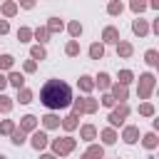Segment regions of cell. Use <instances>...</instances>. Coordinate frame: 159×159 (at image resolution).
<instances>
[{"label":"cell","instance_id":"1","mask_svg":"<svg viewBox=\"0 0 159 159\" xmlns=\"http://www.w3.org/2000/svg\"><path fill=\"white\" fill-rule=\"evenodd\" d=\"M40 102L47 107V109H60V107H67L72 102V92H70V84L60 82V80H50L42 89H40Z\"/></svg>","mask_w":159,"mask_h":159},{"label":"cell","instance_id":"2","mask_svg":"<svg viewBox=\"0 0 159 159\" xmlns=\"http://www.w3.org/2000/svg\"><path fill=\"white\" fill-rule=\"evenodd\" d=\"M52 149H55V154H70V152L75 149V139H72V137L55 139V142H52Z\"/></svg>","mask_w":159,"mask_h":159},{"label":"cell","instance_id":"3","mask_svg":"<svg viewBox=\"0 0 159 159\" xmlns=\"http://www.w3.org/2000/svg\"><path fill=\"white\" fill-rule=\"evenodd\" d=\"M152 89H154V77H152V75H142V77H139V97L147 99V97L152 94Z\"/></svg>","mask_w":159,"mask_h":159},{"label":"cell","instance_id":"4","mask_svg":"<svg viewBox=\"0 0 159 159\" xmlns=\"http://www.w3.org/2000/svg\"><path fill=\"white\" fill-rule=\"evenodd\" d=\"M97 109V102L94 99H89V97H84V99H75V114H82V112H94Z\"/></svg>","mask_w":159,"mask_h":159},{"label":"cell","instance_id":"5","mask_svg":"<svg viewBox=\"0 0 159 159\" xmlns=\"http://www.w3.org/2000/svg\"><path fill=\"white\" fill-rule=\"evenodd\" d=\"M127 114H129V107H127V104H119V107L109 114V122L117 127V124H122V122H124V117H127Z\"/></svg>","mask_w":159,"mask_h":159},{"label":"cell","instance_id":"6","mask_svg":"<svg viewBox=\"0 0 159 159\" xmlns=\"http://www.w3.org/2000/svg\"><path fill=\"white\" fill-rule=\"evenodd\" d=\"M32 147L35 149H45L47 147V134L45 132H35L32 134Z\"/></svg>","mask_w":159,"mask_h":159},{"label":"cell","instance_id":"7","mask_svg":"<svg viewBox=\"0 0 159 159\" xmlns=\"http://www.w3.org/2000/svg\"><path fill=\"white\" fill-rule=\"evenodd\" d=\"M35 124H37V119H35L32 114H27V117H22V122H20V132H30V129H35Z\"/></svg>","mask_w":159,"mask_h":159},{"label":"cell","instance_id":"8","mask_svg":"<svg viewBox=\"0 0 159 159\" xmlns=\"http://www.w3.org/2000/svg\"><path fill=\"white\" fill-rule=\"evenodd\" d=\"M112 99H122V104H124V99H127V87L114 84V87H112Z\"/></svg>","mask_w":159,"mask_h":159},{"label":"cell","instance_id":"9","mask_svg":"<svg viewBox=\"0 0 159 159\" xmlns=\"http://www.w3.org/2000/svg\"><path fill=\"white\" fill-rule=\"evenodd\" d=\"M137 137H139V129H137V127H127V129H124V142H127V144H134Z\"/></svg>","mask_w":159,"mask_h":159},{"label":"cell","instance_id":"10","mask_svg":"<svg viewBox=\"0 0 159 159\" xmlns=\"http://www.w3.org/2000/svg\"><path fill=\"white\" fill-rule=\"evenodd\" d=\"M102 37H104V42H119V32H117V27H107Z\"/></svg>","mask_w":159,"mask_h":159},{"label":"cell","instance_id":"11","mask_svg":"<svg viewBox=\"0 0 159 159\" xmlns=\"http://www.w3.org/2000/svg\"><path fill=\"white\" fill-rule=\"evenodd\" d=\"M102 157H104L102 147H89V149L84 152V159H102Z\"/></svg>","mask_w":159,"mask_h":159},{"label":"cell","instance_id":"12","mask_svg":"<svg viewBox=\"0 0 159 159\" xmlns=\"http://www.w3.org/2000/svg\"><path fill=\"white\" fill-rule=\"evenodd\" d=\"M62 30V20L60 17H50V22H47V32H60Z\"/></svg>","mask_w":159,"mask_h":159},{"label":"cell","instance_id":"13","mask_svg":"<svg viewBox=\"0 0 159 159\" xmlns=\"http://www.w3.org/2000/svg\"><path fill=\"white\" fill-rule=\"evenodd\" d=\"M132 30H134L137 35H147V32H149V27H147V22H144V20H134Z\"/></svg>","mask_w":159,"mask_h":159},{"label":"cell","instance_id":"14","mask_svg":"<svg viewBox=\"0 0 159 159\" xmlns=\"http://www.w3.org/2000/svg\"><path fill=\"white\" fill-rule=\"evenodd\" d=\"M30 55H32V60H45V57H47V52H45L42 45H35V47L30 50Z\"/></svg>","mask_w":159,"mask_h":159},{"label":"cell","instance_id":"15","mask_svg":"<svg viewBox=\"0 0 159 159\" xmlns=\"http://www.w3.org/2000/svg\"><path fill=\"white\" fill-rule=\"evenodd\" d=\"M7 82H10V84H15L17 89H22V82H25V80H22V75H20V72H10Z\"/></svg>","mask_w":159,"mask_h":159},{"label":"cell","instance_id":"16","mask_svg":"<svg viewBox=\"0 0 159 159\" xmlns=\"http://www.w3.org/2000/svg\"><path fill=\"white\" fill-rule=\"evenodd\" d=\"M42 122H45V127H47V129H55V127H60V117H55V114H47V117H42Z\"/></svg>","mask_w":159,"mask_h":159},{"label":"cell","instance_id":"17","mask_svg":"<svg viewBox=\"0 0 159 159\" xmlns=\"http://www.w3.org/2000/svg\"><path fill=\"white\" fill-rule=\"evenodd\" d=\"M102 55H104V47H102V45H97V42H94V45H92V47H89V57H92V60H99V57H102Z\"/></svg>","mask_w":159,"mask_h":159},{"label":"cell","instance_id":"18","mask_svg":"<svg viewBox=\"0 0 159 159\" xmlns=\"http://www.w3.org/2000/svg\"><path fill=\"white\" fill-rule=\"evenodd\" d=\"M94 87V82H92V77H87V75H82L80 77V89H84V92H89Z\"/></svg>","mask_w":159,"mask_h":159},{"label":"cell","instance_id":"19","mask_svg":"<svg viewBox=\"0 0 159 159\" xmlns=\"http://www.w3.org/2000/svg\"><path fill=\"white\" fill-rule=\"evenodd\" d=\"M62 127H65L67 132H70V129H75V127H77V114L72 112L70 117H65V122H62Z\"/></svg>","mask_w":159,"mask_h":159},{"label":"cell","instance_id":"20","mask_svg":"<svg viewBox=\"0 0 159 159\" xmlns=\"http://www.w3.org/2000/svg\"><path fill=\"white\" fill-rule=\"evenodd\" d=\"M80 134H82V139H94V134H97V129H94L92 124H84Z\"/></svg>","mask_w":159,"mask_h":159},{"label":"cell","instance_id":"21","mask_svg":"<svg viewBox=\"0 0 159 159\" xmlns=\"http://www.w3.org/2000/svg\"><path fill=\"white\" fill-rule=\"evenodd\" d=\"M117 52H119L122 57H129V55H132V45H129V42H119V45H117Z\"/></svg>","mask_w":159,"mask_h":159},{"label":"cell","instance_id":"22","mask_svg":"<svg viewBox=\"0 0 159 159\" xmlns=\"http://www.w3.org/2000/svg\"><path fill=\"white\" fill-rule=\"evenodd\" d=\"M102 139H104V144H114V142H117L114 129H104V132H102Z\"/></svg>","mask_w":159,"mask_h":159},{"label":"cell","instance_id":"23","mask_svg":"<svg viewBox=\"0 0 159 159\" xmlns=\"http://www.w3.org/2000/svg\"><path fill=\"white\" fill-rule=\"evenodd\" d=\"M30 37H32V30H27V27H20V30H17V40H20V42H27Z\"/></svg>","mask_w":159,"mask_h":159},{"label":"cell","instance_id":"24","mask_svg":"<svg viewBox=\"0 0 159 159\" xmlns=\"http://www.w3.org/2000/svg\"><path fill=\"white\" fill-rule=\"evenodd\" d=\"M144 147H147V149H154V147H157V134H154V132H149V134L144 137Z\"/></svg>","mask_w":159,"mask_h":159},{"label":"cell","instance_id":"25","mask_svg":"<svg viewBox=\"0 0 159 159\" xmlns=\"http://www.w3.org/2000/svg\"><path fill=\"white\" fill-rule=\"evenodd\" d=\"M10 109H12V102H10V97L0 94V112H10Z\"/></svg>","mask_w":159,"mask_h":159},{"label":"cell","instance_id":"26","mask_svg":"<svg viewBox=\"0 0 159 159\" xmlns=\"http://www.w3.org/2000/svg\"><path fill=\"white\" fill-rule=\"evenodd\" d=\"M35 37H37L40 42H47V37H50V32H47V27H37V30H35Z\"/></svg>","mask_w":159,"mask_h":159},{"label":"cell","instance_id":"27","mask_svg":"<svg viewBox=\"0 0 159 159\" xmlns=\"http://www.w3.org/2000/svg\"><path fill=\"white\" fill-rule=\"evenodd\" d=\"M20 102H22V104H27V102H32V92H30L27 87H22V89H20Z\"/></svg>","mask_w":159,"mask_h":159},{"label":"cell","instance_id":"28","mask_svg":"<svg viewBox=\"0 0 159 159\" xmlns=\"http://www.w3.org/2000/svg\"><path fill=\"white\" fill-rule=\"evenodd\" d=\"M12 62H15V60H12L10 55H2V57H0V70H10Z\"/></svg>","mask_w":159,"mask_h":159},{"label":"cell","instance_id":"29","mask_svg":"<svg viewBox=\"0 0 159 159\" xmlns=\"http://www.w3.org/2000/svg\"><path fill=\"white\" fill-rule=\"evenodd\" d=\"M67 30H70V35H75V37H77V35H82V25H80V22H70V25H67Z\"/></svg>","mask_w":159,"mask_h":159},{"label":"cell","instance_id":"30","mask_svg":"<svg viewBox=\"0 0 159 159\" xmlns=\"http://www.w3.org/2000/svg\"><path fill=\"white\" fill-rule=\"evenodd\" d=\"M119 82H122V87L129 84V82H132V72H129V70H122V72H119Z\"/></svg>","mask_w":159,"mask_h":159},{"label":"cell","instance_id":"31","mask_svg":"<svg viewBox=\"0 0 159 159\" xmlns=\"http://www.w3.org/2000/svg\"><path fill=\"white\" fill-rule=\"evenodd\" d=\"M0 132H2V134H12V132H15V127H12V122H10V119H5V122L0 124Z\"/></svg>","mask_w":159,"mask_h":159},{"label":"cell","instance_id":"32","mask_svg":"<svg viewBox=\"0 0 159 159\" xmlns=\"http://www.w3.org/2000/svg\"><path fill=\"white\" fill-rule=\"evenodd\" d=\"M2 12H5V15H15V12H17V5H15V2H5V5H2Z\"/></svg>","mask_w":159,"mask_h":159},{"label":"cell","instance_id":"33","mask_svg":"<svg viewBox=\"0 0 159 159\" xmlns=\"http://www.w3.org/2000/svg\"><path fill=\"white\" fill-rule=\"evenodd\" d=\"M147 62H149V65H157V62H159V52H157V50H149V52H147Z\"/></svg>","mask_w":159,"mask_h":159},{"label":"cell","instance_id":"34","mask_svg":"<svg viewBox=\"0 0 159 159\" xmlns=\"http://www.w3.org/2000/svg\"><path fill=\"white\" fill-rule=\"evenodd\" d=\"M139 112H142V114H144V117H152V114H154V107H152V104H149V102H144V104H142V107H139Z\"/></svg>","mask_w":159,"mask_h":159},{"label":"cell","instance_id":"35","mask_svg":"<svg viewBox=\"0 0 159 159\" xmlns=\"http://www.w3.org/2000/svg\"><path fill=\"white\" fill-rule=\"evenodd\" d=\"M22 142H25V132H20V129H17V132H12V144H17V147H20Z\"/></svg>","mask_w":159,"mask_h":159},{"label":"cell","instance_id":"36","mask_svg":"<svg viewBox=\"0 0 159 159\" xmlns=\"http://www.w3.org/2000/svg\"><path fill=\"white\" fill-rule=\"evenodd\" d=\"M109 15H117V12H122V2H109Z\"/></svg>","mask_w":159,"mask_h":159},{"label":"cell","instance_id":"37","mask_svg":"<svg viewBox=\"0 0 159 159\" xmlns=\"http://www.w3.org/2000/svg\"><path fill=\"white\" fill-rule=\"evenodd\" d=\"M97 84H99V87H109V75H104V72H102V75L97 77Z\"/></svg>","mask_w":159,"mask_h":159},{"label":"cell","instance_id":"38","mask_svg":"<svg viewBox=\"0 0 159 159\" xmlns=\"http://www.w3.org/2000/svg\"><path fill=\"white\" fill-rule=\"evenodd\" d=\"M144 7H147V2H139V0H134V2H132V10H134V12H142Z\"/></svg>","mask_w":159,"mask_h":159},{"label":"cell","instance_id":"39","mask_svg":"<svg viewBox=\"0 0 159 159\" xmlns=\"http://www.w3.org/2000/svg\"><path fill=\"white\" fill-rule=\"evenodd\" d=\"M77 52H80V45L77 42H70L67 45V55H77Z\"/></svg>","mask_w":159,"mask_h":159},{"label":"cell","instance_id":"40","mask_svg":"<svg viewBox=\"0 0 159 159\" xmlns=\"http://www.w3.org/2000/svg\"><path fill=\"white\" fill-rule=\"evenodd\" d=\"M25 72H35V60H30V62H25Z\"/></svg>","mask_w":159,"mask_h":159},{"label":"cell","instance_id":"41","mask_svg":"<svg viewBox=\"0 0 159 159\" xmlns=\"http://www.w3.org/2000/svg\"><path fill=\"white\" fill-rule=\"evenodd\" d=\"M7 30H10V27H7V22H5V20H0V35H5Z\"/></svg>","mask_w":159,"mask_h":159},{"label":"cell","instance_id":"42","mask_svg":"<svg viewBox=\"0 0 159 159\" xmlns=\"http://www.w3.org/2000/svg\"><path fill=\"white\" fill-rule=\"evenodd\" d=\"M102 104H107V107H112V104H114V99H112V97H109V94H107V97H104V99H102Z\"/></svg>","mask_w":159,"mask_h":159},{"label":"cell","instance_id":"43","mask_svg":"<svg viewBox=\"0 0 159 159\" xmlns=\"http://www.w3.org/2000/svg\"><path fill=\"white\" fill-rule=\"evenodd\" d=\"M5 84H7V77H5V75H0V89H5Z\"/></svg>","mask_w":159,"mask_h":159},{"label":"cell","instance_id":"44","mask_svg":"<svg viewBox=\"0 0 159 159\" xmlns=\"http://www.w3.org/2000/svg\"><path fill=\"white\" fill-rule=\"evenodd\" d=\"M42 159H55V157L52 154H42Z\"/></svg>","mask_w":159,"mask_h":159},{"label":"cell","instance_id":"45","mask_svg":"<svg viewBox=\"0 0 159 159\" xmlns=\"http://www.w3.org/2000/svg\"><path fill=\"white\" fill-rule=\"evenodd\" d=\"M0 159H7V157H2V154H0Z\"/></svg>","mask_w":159,"mask_h":159}]
</instances>
